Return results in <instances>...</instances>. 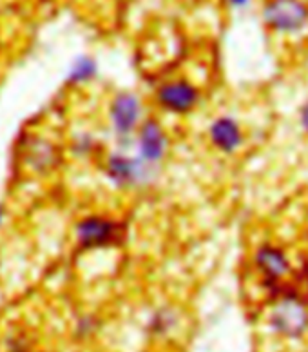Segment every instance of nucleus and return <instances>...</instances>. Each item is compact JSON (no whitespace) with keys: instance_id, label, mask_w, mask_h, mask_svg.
Wrapping results in <instances>:
<instances>
[{"instance_id":"6","label":"nucleus","mask_w":308,"mask_h":352,"mask_svg":"<svg viewBox=\"0 0 308 352\" xmlns=\"http://www.w3.org/2000/svg\"><path fill=\"white\" fill-rule=\"evenodd\" d=\"M263 21L279 33H298L308 24V6L303 0H268Z\"/></svg>"},{"instance_id":"4","label":"nucleus","mask_w":308,"mask_h":352,"mask_svg":"<svg viewBox=\"0 0 308 352\" xmlns=\"http://www.w3.org/2000/svg\"><path fill=\"white\" fill-rule=\"evenodd\" d=\"M268 327L283 340H301L308 334V305L292 298L274 300Z\"/></svg>"},{"instance_id":"16","label":"nucleus","mask_w":308,"mask_h":352,"mask_svg":"<svg viewBox=\"0 0 308 352\" xmlns=\"http://www.w3.org/2000/svg\"><path fill=\"white\" fill-rule=\"evenodd\" d=\"M227 2L233 6V8H243V6L248 4V0H227Z\"/></svg>"},{"instance_id":"9","label":"nucleus","mask_w":308,"mask_h":352,"mask_svg":"<svg viewBox=\"0 0 308 352\" xmlns=\"http://www.w3.org/2000/svg\"><path fill=\"white\" fill-rule=\"evenodd\" d=\"M254 265L263 278V285L268 292L274 291V287L285 282V278L290 276L292 265L285 254L283 249L276 245L265 243L254 254Z\"/></svg>"},{"instance_id":"8","label":"nucleus","mask_w":308,"mask_h":352,"mask_svg":"<svg viewBox=\"0 0 308 352\" xmlns=\"http://www.w3.org/2000/svg\"><path fill=\"white\" fill-rule=\"evenodd\" d=\"M62 151L47 136L29 135L22 146V162L35 175L46 176L60 166Z\"/></svg>"},{"instance_id":"13","label":"nucleus","mask_w":308,"mask_h":352,"mask_svg":"<svg viewBox=\"0 0 308 352\" xmlns=\"http://www.w3.org/2000/svg\"><path fill=\"white\" fill-rule=\"evenodd\" d=\"M95 147L96 142L91 135H78L75 140H73V151L78 156L91 155Z\"/></svg>"},{"instance_id":"7","label":"nucleus","mask_w":308,"mask_h":352,"mask_svg":"<svg viewBox=\"0 0 308 352\" xmlns=\"http://www.w3.org/2000/svg\"><path fill=\"white\" fill-rule=\"evenodd\" d=\"M134 142L138 158L145 162L147 166L158 169L169 151V135L162 122L156 118H143L134 135Z\"/></svg>"},{"instance_id":"12","label":"nucleus","mask_w":308,"mask_h":352,"mask_svg":"<svg viewBox=\"0 0 308 352\" xmlns=\"http://www.w3.org/2000/svg\"><path fill=\"white\" fill-rule=\"evenodd\" d=\"M180 318L172 307H158L147 320V332L152 338H165L178 327Z\"/></svg>"},{"instance_id":"15","label":"nucleus","mask_w":308,"mask_h":352,"mask_svg":"<svg viewBox=\"0 0 308 352\" xmlns=\"http://www.w3.org/2000/svg\"><path fill=\"white\" fill-rule=\"evenodd\" d=\"M301 126L308 131V102L303 106V109H301Z\"/></svg>"},{"instance_id":"1","label":"nucleus","mask_w":308,"mask_h":352,"mask_svg":"<svg viewBox=\"0 0 308 352\" xmlns=\"http://www.w3.org/2000/svg\"><path fill=\"white\" fill-rule=\"evenodd\" d=\"M126 226L104 214H87L75 226L76 245L82 251H102L120 245L126 240Z\"/></svg>"},{"instance_id":"10","label":"nucleus","mask_w":308,"mask_h":352,"mask_svg":"<svg viewBox=\"0 0 308 352\" xmlns=\"http://www.w3.org/2000/svg\"><path fill=\"white\" fill-rule=\"evenodd\" d=\"M209 140L223 155H233L243 146L241 126L233 116H217L209 126Z\"/></svg>"},{"instance_id":"11","label":"nucleus","mask_w":308,"mask_h":352,"mask_svg":"<svg viewBox=\"0 0 308 352\" xmlns=\"http://www.w3.org/2000/svg\"><path fill=\"white\" fill-rule=\"evenodd\" d=\"M96 76H98V64H96L95 58L89 55H80L73 60L71 67L67 71L66 82L67 86L80 87L91 84Z\"/></svg>"},{"instance_id":"2","label":"nucleus","mask_w":308,"mask_h":352,"mask_svg":"<svg viewBox=\"0 0 308 352\" xmlns=\"http://www.w3.org/2000/svg\"><path fill=\"white\" fill-rule=\"evenodd\" d=\"M156 173V167L147 166L137 155L129 156L120 151L107 155L106 164H104V175L109 184L121 191L147 187L154 182Z\"/></svg>"},{"instance_id":"14","label":"nucleus","mask_w":308,"mask_h":352,"mask_svg":"<svg viewBox=\"0 0 308 352\" xmlns=\"http://www.w3.org/2000/svg\"><path fill=\"white\" fill-rule=\"evenodd\" d=\"M96 329H98V323H96L95 318L84 316L80 318V322H78V325H76V334H78L80 338H89L95 334Z\"/></svg>"},{"instance_id":"17","label":"nucleus","mask_w":308,"mask_h":352,"mask_svg":"<svg viewBox=\"0 0 308 352\" xmlns=\"http://www.w3.org/2000/svg\"><path fill=\"white\" fill-rule=\"evenodd\" d=\"M5 214H8V209H5L4 204H0V227L4 226L5 221Z\"/></svg>"},{"instance_id":"5","label":"nucleus","mask_w":308,"mask_h":352,"mask_svg":"<svg viewBox=\"0 0 308 352\" xmlns=\"http://www.w3.org/2000/svg\"><path fill=\"white\" fill-rule=\"evenodd\" d=\"M154 100L169 115L185 116L200 104V89L187 78H174L158 87Z\"/></svg>"},{"instance_id":"3","label":"nucleus","mask_w":308,"mask_h":352,"mask_svg":"<svg viewBox=\"0 0 308 352\" xmlns=\"http://www.w3.org/2000/svg\"><path fill=\"white\" fill-rule=\"evenodd\" d=\"M107 116L118 144L127 146V142L134 138L138 127L143 122L142 98L132 91H120L109 102Z\"/></svg>"}]
</instances>
